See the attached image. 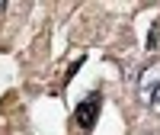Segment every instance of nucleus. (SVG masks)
Instances as JSON below:
<instances>
[{
	"label": "nucleus",
	"mask_w": 160,
	"mask_h": 135,
	"mask_svg": "<svg viewBox=\"0 0 160 135\" xmlns=\"http://www.w3.org/2000/svg\"><path fill=\"white\" fill-rule=\"evenodd\" d=\"M157 45H160V23L151 26V39H148V48H151V51H154Z\"/></svg>",
	"instance_id": "obj_3"
},
{
	"label": "nucleus",
	"mask_w": 160,
	"mask_h": 135,
	"mask_svg": "<svg viewBox=\"0 0 160 135\" xmlns=\"http://www.w3.org/2000/svg\"><path fill=\"white\" fill-rule=\"evenodd\" d=\"M160 90V61L148 64L138 77V93H141V103H151V97Z\"/></svg>",
	"instance_id": "obj_1"
},
{
	"label": "nucleus",
	"mask_w": 160,
	"mask_h": 135,
	"mask_svg": "<svg viewBox=\"0 0 160 135\" xmlns=\"http://www.w3.org/2000/svg\"><path fill=\"white\" fill-rule=\"evenodd\" d=\"M148 106H151V110H154V113L160 116V90H157V93H154V97H151V103H148Z\"/></svg>",
	"instance_id": "obj_4"
},
{
	"label": "nucleus",
	"mask_w": 160,
	"mask_h": 135,
	"mask_svg": "<svg viewBox=\"0 0 160 135\" xmlns=\"http://www.w3.org/2000/svg\"><path fill=\"white\" fill-rule=\"evenodd\" d=\"M96 113H99V93H93V97H87L83 103L77 106V126L80 129H93V122H96Z\"/></svg>",
	"instance_id": "obj_2"
},
{
	"label": "nucleus",
	"mask_w": 160,
	"mask_h": 135,
	"mask_svg": "<svg viewBox=\"0 0 160 135\" xmlns=\"http://www.w3.org/2000/svg\"><path fill=\"white\" fill-rule=\"evenodd\" d=\"M3 10H7V3H3V0H0V13H3Z\"/></svg>",
	"instance_id": "obj_5"
}]
</instances>
